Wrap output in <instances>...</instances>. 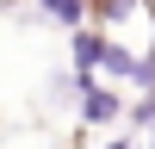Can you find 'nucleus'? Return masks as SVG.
I'll return each mask as SVG.
<instances>
[{
  "label": "nucleus",
  "mask_w": 155,
  "mask_h": 149,
  "mask_svg": "<svg viewBox=\"0 0 155 149\" xmlns=\"http://www.w3.org/2000/svg\"><path fill=\"white\" fill-rule=\"evenodd\" d=\"M74 112H81V124H87V131L124 124V93H118V81H99V74H74Z\"/></svg>",
  "instance_id": "nucleus-1"
},
{
  "label": "nucleus",
  "mask_w": 155,
  "mask_h": 149,
  "mask_svg": "<svg viewBox=\"0 0 155 149\" xmlns=\"http://www.w3.org/2000/svg\"><path fill=\"white\" fill-rule=\"evenodd\" d=\"M106 25H74L68 31V68L74 74H99V56H106Z\"/></svg>",
  "instance_id": "nucleus-2"
},
{
  "label": "nucleus",
  "mask_w": 155,
  "mask_h": 149,
  "mask_svg": "<svg viewBox=\"0 0 155 149\" xmlns=\"http://www.w3.org/2000/svg\"><path fill=\"white\" fill-rule=\"evenodd\" d=\"M37 12H44V19H56L62 31H74V25H87L93 19V12H87V0H31Z\"/></svg>",
  "instance_id": "nucleus-3"
},
{
  "label": "nucleus",
  "mask_w": 155,
  "mask_h": 149,
  "mask_svg": "<svg viewBox=\"0 0 155 149\" xmlns=\"http://www.w3.org/2000/svg\"><path fill=\"white\" fill-rule=\"evenodd\" d=\"M106 149H143V137H137V131H130V137H112Z\"/></svg>",
  "instance_id": "nucleus-4"
},
{
  "label": "nucleus",
  "mask_w": 155,
  "mask_h": 149,
  "mask_svg": "<svg viewBox=\"0 0 155 149\" xmlns=\"http://www.w3.org/2000/svg\"><path fill=\"white\" fill-rule=\"evenodd\" d=\"M143 149H155V131H149V137H143Z\"/></svg>",
  "instance_id": "nucleus-5"
}]
</instances>
